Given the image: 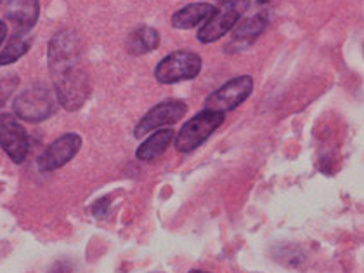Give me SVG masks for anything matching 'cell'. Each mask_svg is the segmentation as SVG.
I'll return each instance as SVG.
<instances>
[{
  "instance_id": "obj_4",
  "label": "cell",
  "mask_w": 364,
  "mask_h": 273,
  "mask_svg": "<svg viewBox=\"0 0 364 273\" xmlns=\"http://www.w3.org/2000/svg\"><path fill=\"white\" fill-rule=\"evenodd\" d=\"M200 54L193 51H176L161 59L154 68V78L160 84H177L182 81H191L196 78L201 72Z\"/></svg>"
},
{
  "instance_id": "obj_16",
  "label": "cell",
  "mask_w": 364,
  "mask_h": 273,
  "mask_svg": "<svg viewBox=\"0 0 364 273\" xmlns=\"http://www.w3.org/2000/svg\"><path fill=\"white\" fill-rule=\"evenodd\" d=\"M7 35V26L4 25V21H0V43H2L4 38H6Z\"/></svg>"
},
{
  "instance_id": "obj_12",
  "label": "cell",
  "mask_w": 364,
  "mask_h": 273,
  "mask_svg": "<svg viewBox=\"0 0 364 273\" xmlns=\"http://www.w3.org/2000/svg\"><path fill=\"white\" fill-rule=\"evenodd\" d=\"M176 140V133L173 129H158L156 133L151 134L148 140L142 143L139 148H137L136 157L139 158L141 162H151L154 158L161 157L172 141Z\"/></svg>"
},
{
  "instance_id": "obj_7",
  "label": "cell",
  "mask_w": 364,
  "mask_h": 273,
  "mask_svg": "<svg viewBox=\"0 0 364 273\" xmlns=\"http://www.w3.org/2000/svg\"><path fill=\"white\" fill-rule=\"evenodd\" d=\"M186 112H188V105H186L184 101L167 100L158 103L156 106H153V108L141 118L139 124L134 129V136L142 138L146 136V134L153 133V130L177 124V122L186 115Z\"/></svg>"
},
{
  "instance_id": "obj_10",
  "label": "cell",
  "mask_w": 364,
  "mask_h": 273,
  "mask_svg": "<svg viewBox=\"0 0 364 273\" xmlns=\"http://www.w3.org/2000/svg\"><path fill=\"white\" fill-rule=\"evenodd\" d=\"M4 14L21 31L30 30L41 16L38 0H6Z\"/></svg>"
},
{
  "instance_id": "obj_2",
  "label": "cell",
  "mask_w": 364,
  "mask_h": 273,
  "mask_svg": "<svg viewBox=\"0 0 364 273\" xmlns=\"http://www.w3.org/2000/svg\"><path fill=\"white\" fill-rule=\"evenodd\" d=\"M225 113L213 112L205 108L203 112L196 113L191 120L182 125L176 136V148L181 153H191L200 148L208 138L224 124Z\"/></svg>"
},
{
  "instance_id": "obj_14",
  "label": "cell",
  "mask_w": 364,
  "mask_h": 273,
  "mask_svg": "<svg viewBox=\"0 0 364 273\" xmlns=\"http://www.w3.org/2000/svg\"><path fill=\"white\" fill-rule=\"evenodd\" d=\"M160 46V34L151 26H139L130 34L129 41H127V49L134 56H142Z\"/></svg>"
},
{
  "instance_id": "obj_18",
  "label": "cell",
  "mask_w": 364,
  "mask_h": 273,
  "mask_svg": "<svg viewBox=\"0 0 364 273\" xmlns=\"http://www.w3.org/2000/svg\"><path fill=\"white\" fill-rule=\"evenodd\" d=\"M257 2H259V4H267V2H271V0H257Z\"/></svg>"
},
{
  "instance_id": "obj_5",
  "label": "cell",
  "mask_w": 364,
  "mask_h": 273,
  "mask_svg": "<svg viewBox=\"0 0 364 273\" xmlns=\"http://www.w3.org/2000/svg\"><path fill=\"white\" fill-rule=\"evenodd\" d=\"M13 108L21 120L37 124V122L47 120L56 112V103H54L53 93L46 87H30L16 96Z\"/></svg>"
},
{
  "instance_id": "obj_15",
  "label": "cell",
  "mask_w": 364,
  "mask_h": 273,
  "mask_svg": "<svg viewBox=\"0 0 364 273\" xmlns=\"http://www.w3.org/2000/svg\"><path fill=\"white\" fill-rule=\"evenodd\" d=\"M31 46V38L26 37L25 34H16L7 46L4 47L2 53H0V66L13 65V63L18 61L19 58L25 56L28 53Z\"/></svg>"
},
{
  "instance_id": "obj_6",
  "label": "cell",
  "mask_w": 364,
  "mask_h": 273,
  "mask_svg": "<svg viewBox=\"0 0 364 273\" xmlns=\"http://www.w3.org/2000/svg\"><path fill=\"white\" fill-rule=\"evenodd\" d=\"M253 91V78L250 75H241L225 82L219 89L213 91L205 101V108L213 112L228 113L238 108L241 103L248 100Z\"/></svg>"
},
{
  "instance_id": "obj_3",
  "label": "cell",
  "mask_w": 364,
  "mask_h": 273,
  "mask_svg": "<svg viewBox=\"0 0 364 273\" xmlns=\"http://www.w3.org/2000/svg\"><path fill=\"white\" fill-rule=\"evenodd\" d=\"M217 7L208 21L198 30V41L201 43H212L223 38L228 31L235 30L241 16L250 7V0H219Z\"/></svg>"
},
{
  "instance_id": "obj_19",
  "label": "cell",
  "mask_w": 364,
  "mask_h": 273,
  "mask_svg": "<svg viewBox=\"0 0 364 273\" xmlns=\"http://www.w3.org/2000/svg\"><path fill=\"white\" fill-rule=\"evenodd\" d=\"M0 2H2V0H0Z\"/></svg>"
},
{
  "instance_id": "obj_17",
  "label": "cell",
  "mask_w": 364,
  "mask_h": 273,
  "mask_svg": "<svg viewBox=\"0 0 364 273\" xmlns=\"http://www.w3.org/2000/svg\"><path fill=\"white\" fill-rule=\"evenodd\" d=\"M189 273H210V272H203V270H191Z\"/></svg>"
},
{
  "instance_id": "obj_11",
  "label": "cell",
  "mask_w": 364,
  "mask_h": 273,
  "mask_svg": "<svg viewBox=\"0 0 364 273\" xmlns=\"http://www.w3.org/2000/svg\"><path fill=\"white\" fill-rule=\"evenodd\" d=\"M215 13V7L208 2H195L173 13L172 25L179 30H189L195 26L207 23L208 18Z\"/></svg>"
},
{
  "instance_id": "obj_9",
  "label": "cell",
  "mask_w": 364,
  "mask_h": 273,
  "mask_svg": "<svg viewBox=\"0 0 364 273\" xmlns=\"http://www.w3.org/2000/svg\"><path fill=\"white\" fill-rule=\"evenodd\" d=\"M82 148V138L75 133L63 134L38 155L37 165L42 172L56 171L77 155Z\"/></svg>"
},
{
  "instance_id": "obj_13",
  "label": "cell",
  "mask_w": 364,
  "mask_h": 273,
  "mask_svg": "<svg viewBox=\"0 0 364 273\" xmlns=\"http://www.w3.org/2000/svg\"><path fill=\"white\" fill-rule=\"evenodd\" d=\"M267 23L269 16L266 11L252 16V18L243 19V21H241L240 25H236L235 30H232V43H241V49L250 46V43L266 30Z\"/></svg>"
},
{
  "instance_id": "obj_1",
  "label": "cell",
  "mask_w": 364,
  "mask_h": 273,
  "mask_svg": "<svg viewBox=\"0 0 364 273\" xmlns=\"http://www.w3.org/2000/svg\"><path fill=\"white\" fill-rule=\"evenodd\" d=\"M49 72L59 105L75 112L90 93L89 77L80 65V41L73 30H63L49 42Z\"/></svg>"
},
{
  "instance_id": "obj_8",
  "label": "cell",
  "mask_w": 364,
  "mask_h": 273,
  "mask_svg": "<svg viewBox=\"0 0 364 273\" xmlns=\"http://www.w3.org/2000/svg\"><path fill=\"white\" fill-rule=\"evenodd\" d=\"M0 146L14 164H23L28 157V134H26L25 128L9 113L0 115Z\"/></svg>"
}]
</instances>
